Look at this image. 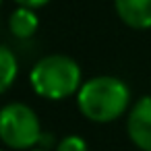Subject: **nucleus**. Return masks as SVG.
<instances>
[{
    "label": "nucleus",
    "instance_id": "1",
    "mask_svg": "<svg viewBox=\"0 0 151 151\" xmlns=\"http://www.w3.org/2000/svg\"><path fill=\"white\" fill-rule=\"evenodd\" d=\"M81 116L95 124H110L130 110V87L114 75H97L83 81L77 91Z\"/></svg>",
    "mask_w": 151,
    "mask_h": 151
},
{
    "label": "nucleus",
    "instance_id": "2",
    "mask_svg": "<svg viewBox=\"0 0 151 151\" xmlns=\"http://www.w3.org/2000/svg\"><path fill=\"white\" fill-rule=\"evenodd\" d=\"M29 85L37 97L60 101L77 95L83 85V70L81 64L66 54H48L31 66Z\"/></svg>",
    "mask_w": 151,
    "mask_h": 151
},
{
    "label": "nucleus",
    "instance_id": "3",
    "mask_svg": "<svg viewBox=\"0 0 151 151\" xmlns=\"http://www.w3.org/2000/svg\"><path fill=\"white\" fill-rule=\"evenodd\" d=\"M42 124L35 110L23 101H11L0 108V141L9 149L27 151L40 145Z\"/></svg>",
    "mask_w": 151,
    "mask_h": 151
},
{
    "label": "nucleus",
    "instance_id": "4",
    "mask_svg": "<svg viewBox=\"0 0 151 151\" xmlns=\"http://www.w3.org/2000/svg\"><path fill=\"white\" fill-rule=\"evenodd\" d=\"M126 134L141 151H151V95L137 99L126 114Z\"/></svg>",
    "mask_w": 151,
    "mask_h": 151
},
{
    "label": "nucleus",
    "instance_id": "5",
    "mask_svg": "<svg viewBox=\"0 0 151 151\" xmlns=\"http://www.w3.org/2000/svg\"><path fill=\"white\" fill-rule=\"evenodd\" d=\"M114 11L126 27L151 29V0H114Z\"/></svg>",
    "mask_w": 151,
    "mask_h": 151
},
{
    "label": "nucleus",
    "instance_id": "6",
    "mask_svg": "<svg viewBox=\"0 0 151 151\" xmlns=\"http://www.w3.org/2000/svg\"><path fill=\"white\" fill-rule=\"evenodd\" d=\"M37 29H40V17L35 9L17 6L9 15V31L17 40H29L37 33Z\"/></svg>",
    "mask_w": 151,
    "mask_h": 151
},
{
    "label": "nucleus",
    "instance_id": "7",
    "mask_svg": "<svg viewBox=\"0 0 151 151\" xmlns=\"http://www.w3.org/2000/svg\"><path fill=\"white\" fill-rule=\"evenodd\" d=\"M17 77H19V60L15 52L9 46L0 44V95L6 93L15 85Z\"/></svg>",
    "mask_w": 151,
    "mask_h": 151
},
{
    "label": "nucleus",
    "instance_id": "8",
    "mask_svg": "<svg viewBox=\"0 0 151 151\" xmlns=\"http://www.w3.org/2000/svg\"><path fill=\"white\" fill-rule=\"evenodd\" d=\"M56 151H89V145L79 134H66L56 143Z\"/></svg>",
    "mask_w": 151,
    "mask_h": 151
},
{
    "label": "nucleus",
    "instance_id": "9",
    "mask_svg": "<svg viewBox=\"0 0 151 151\" xmlns=\"http://www.w3.org/2000/svg\"><path fill=\"white\" fill-rule=\"evenodd\" d=\"M15 4L19 6H27V9H44L46 4H50V0H13Z\"/></svg>",
    "mask_w": 151,
    "mask_h": 151
},
{
    "label": "nucleus",
    "instance_id": "10",
    "mask_svg": "<svg viewBox=\"0 0 151 151\" xmlns=\"http://www.w3.org/2000/svg\"><path fill=\"white\" fill-rule=\"evenodd\" d=\"M27 151H50V149H46V147H33V149H27Z\"/></svg>",
    "mask_w": 151,
    "mask_h": 151
},
{
    "label": "nucleus",
    "instance_id": "11",
    "mask_svg": "<svg viewBox=\"0 0 151 151\" xmlns=\"http://www.w3.org/2000/svg\"><path fill=\"white\" fill-rule=\"evenodd\" d=\"M2 2H4V0H0V6H2Z\"/></svg>",
    "mask_w": 151,
    "mask_h": 151
},
{
    "label": "nucleus",
    "instance_id": "12",
    "mask_svg": "<svg viewBox=\"0 0 151 151\" xmlns=\"http://www.w3.org/2000/svg\"><path fill=\"white\" fill-rule=\"evenodd\" d=\"M0 151H4V149H0Z\"/></svg>",
    "mask_w": 151,
    "mask_h": 151
}]
</instances>
